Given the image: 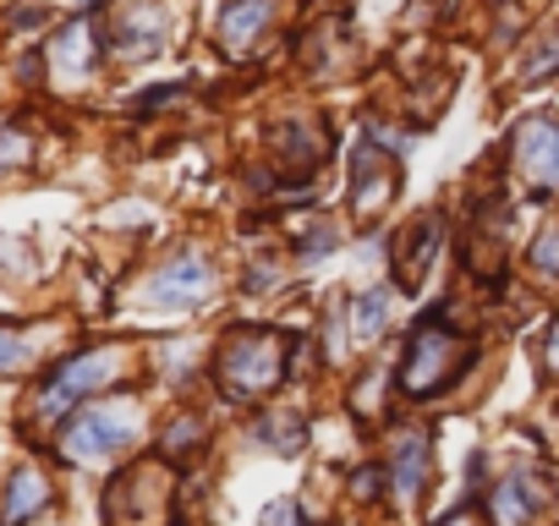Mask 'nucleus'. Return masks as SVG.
Segmentation results:
<instances>
[{
	"instance_id": "nucleus-26",
	"label": "nucleus",
	"mask_w": 559,
	"mask_h": 526,
	"mask_svg": "<svg viewBox=\"0 0 559 526\" xmlns=\"http://www.w3.org/2000/svg\"><path fill=\"white\" fill-rule=\"evenodd\" d=\"M72 7H78V12H94V7H99V0H72Z\"/></svg>"
},
{
	"instance_id": "nucleus-23",
	"label": "nucleus",
	"mask_w": 559,
	"mask_h": 526,
	"mask_svg": "<svg viewBox=\"0 0 559 526\" xmlns=\"http://www.w3.org/2000/svg\"><path fill=\"white\" fill-rule=\"evenodd\" d=\"M379 482H384V471H379V466H362V471L352 477V493H357V499H379Z\"/></svg>"
},
{
	"instance_id": "nucleus-4",
	"label": "nucleus",
	"mask_w": 559,
	"mask_h": 526,
	"mask_svg": "<svg viewBox=\"0 0 559 526\" xmlns=\"http://www.w3.org/2000/svg\"><path fill=\"white\" fill-rule=\"evenodd\" d=\"M116 373H121V351H83V357H67V362H61V373L45 384L39 411H45V417H61V411H72L83 395L105 390Z\"/></svg>"
},
{
	"instance_id": "nucleus-15",
	"label": "nucleus",
	"mask_w": 559,
	"mask_h": 526,
	"mask_svg": "<svg viewBox=\"0 0 559 526\" xmlns=\"http://www.w3.org/2000/svg\"><path fill=\"white\" fill-rule=\"evenodd\" d=\"M352 308H357V335H362V340L384 335V324H390V291H384V286L362 291V297H357Z\"/></svg>"
},
{
	"instance_id": "nucleus-9",
	"label": "nucleus",
	"mask_w": 559,
	"mask_h": 526,
	"mask_svg": "<svg viewBox=\"0 0 559 526\" xmlns=\"http://www.w3.org/2000/svg\"><path fill=\"white\" fill-rule=\"evenodd\" d=\"M165 39H170V17H165L159 7H148V0L127 7V12H121V23H116V50H121V56H132V61L159 56V50H165Z\"/></svg>"
},
{
	"instance_id": "nucleus-20",
	"label": "nucleus",
	"mask_w": 559,
	"mask_h": 526,
	"mask_svg": "<svg viewBox=\"0 0 559 526\" xmlns=\"http://www.w3.org/2000/svg\"><path fill=\"white\" fill-rule=\"evenodd\" d=\"M526 263H532V270H543V275H559V225H548V230L532 241Z\"/></svg>"
},
{
	"instance_id": "nucleus-13",
	"label": "nucleus",
	"mask_w": 559,
	"mask_h": 526,
	"mask_svg": "<svg viewBox=\"0 0 559 526\" xmlns=\"http://www.w3.org/2000/svg\"><path fill=\"white\" fill-rule=\"evenodd\" d=\"M488 504L499 515V526H526L537 510V482L532 477H504L499 488H488Z\"/></svg>"
},
{
	"instance_id": "nucleus-6",
	"label": "nucleus",
	"mask_w": 559,
	"mask_h": 526,
	"mask_svg": "<svg viewBox=\"0 0 559 526\" xmlns=\"http://www.w3.org/2000/svg\"><path fill=\"white\" fill-rule=\"evenodd\" d=\"M214 291V270H209V258L203 252H181V258H170L165 270L148 280V297L159 302V308H187V302H203Z\"/></svg>"
},
{
	"instance_id": "nucleus-10",
	"label": "nucleus",
	"mask_w": 559,
	"mask_h": 526,
	"mask_svg": "<svg viewBox=\"0 0 559 526\" xmlns=\"http://www.w3.org/2000/svg\"><path fill=\"white\" fill-rule=\"evenodd\" d=\"M439 241H444V219L439 214H417L406 225V236L395 241V270H401V286L406 291L423 286V270H428V258L439 252Z\"/></svg>"
},
{
	"instance_id": "nucleus-14",
	"label": "nucleus",
	"mask_w": 559,
	"mask_h": 526,
	"mask_svg": "<svg viewBox=\"0 0 559 526\" xmlns=\"http://www.w3.org/2000/svg\"><path fill=\"white\" fill-rule=\"evenodd\" d=\"M39 504H50V482H45V471H17L12 477V488H7V521H28Z\"/></svg>"
},
{
	"instance_id": "nucleus-1",
	"label": "nucleus",
	"mask_w": 559,
	"mask_h": 526,
	"mask_svg": "<svg viewBox=\"0 0 559 526\" xmlns=\"http://www.w3.org/2000/svg\"><path fill=\"white\" fill-rule=\"evenodd\" d=\"M466 362H472L466 335H461L444 313H433V319L417 324V335H412V346H406L395 379H401V390H406L412 401H428V395H444V390L466 373Z\"/></svg>"
},
{
	"instance_id": "nucleus-18",
	"label": "nucleus",
	"mask_w": 559,
	"mask_h": 526,
	"mask_svg": "<svg viewBox=\"0 0 559 526\" xmlns=\"http://www.w3.org/2000/svg\"><path fill=\"white\" fill-rule=\"evenodd\" d=\"M548 72H559V28H554L543 45H532V56L521 61V83H537V77H548Z\"/></svg>"
},
{
	"instance_id": "nucleus-19",
	"label": "nucleus",
	"mask_w": 559,
	"mask_h": 526,
	"mask_svg": "<svg viewBox=\"0 0 559 526\" xmlns=\"http://www.w3.org/2000/svg\"><path fill=\"white\" fill-rule=\"evenodd\" d=\"M203 417H176L170 428H165V455H187V450H198L203 444Z\"/></svg>"
},
{
	"instance_id": "nucleus-16",
	"label": "nucleus",
	"mask_w": 559,
	"mask_h": 526,
	"mask_svg": "<svg viewBox=\"0 0 559 526\" xmlns=\"http://www.w3.org/2000/svg\"><path fill=\"white\" fill-rule=\"evenodd\" d=\"M88 45H94V34H88L83 23H72V28L61 34V45H56V67H67V72H88V67H94Z\"/></svg>"
},
{
	"instance_id": "nucleus-22",
	"label": "nucleus",
	"mask_w": 559,
	"mask_h": 526,
	"mask_svg": "<svg viewBox=\"0 0 559 526\" xmlns=\"http://www.w3.org/2000/svg\"><path fill=\"white\" fill-rule=\"evenodd\" d=\"M335 241H341V230H335V225H324V219H319V230H313V236H308V241H302V258H319V252H330V247H335Z\"/></svg>"
},
{
	"instance_id": "nucleus-25",
	"label": "nucleus",
	"mask_w": 559,
	"mask_h": 526,
	"mask_svg": "<svg viewBox=\"0 0 559 526\" xmlns=\"http://www.w3.org/2000/svg\"><path fill=\"white\" fill-rule=\"evenodd\" d=\"M286 521H292V504H274V510L263 515V526H286Z\"/></svg>"
},
{
	"instance_id": "nucleus-8",
	"label": "nucleus",
	"mask_w": 559,
	"mask_h": 526,
	"mask_svg": "<svg viewBox=\"0 0 559 526\" xmlns=\"http://www.w3.org/2000/svg\"><path fill=\"white\" fill-rule=\"evenodd\" d=\"M269 23H274V0H225V12H219V23H214L219 50L241 61Z\"/></svg>"
},
{
	"instance_id": "nucleus-24",
	"label": "nucleus",
	"mask_w": 559,
	"mask_h": 526,
	"mask_svg": "<svg viewBox=\"0 0 559 526\" xmlns=\"http://www.w3.org/2000/svg\"><path fill=\"white\" fill-rule=\"evenodd\" d=\"M543 373L559 384V324L548 330V340H543Z\"/></svg>"
},
{
	"instance_id": "nucleus-12",
	"label": "nucleus",
	"mask_w": 559,
	"mask_h": 526,
	"mask_svg": "<svg viewBox=\"0 0 559 526\" xmlns=\"http://www.w3.org/2000/svg\"><path fill=\"white\" fill-rule=\"evenodd\" d=\"M428 466H433V450L423 433H401L395 450H390V477H395V493L401 499H417L423 482H428Z\"/></svg>"
},
{
	"instance_id": "nucleus-17",
	"label": "nucleus",
	"mask_w": 559,
	"mask_h": 526,
	"mask_svg": "<svg viewBox=\"0 0 559 526\" xmlns=\"http://www.w3.org/2000/svg\"><path fill=\"white\" fill-rule=\"evenodd\" d=\"M258 439H263L269 450H280V455H297L302 422H297V417H263V422H258Z\"/></svg>"
},
{
	"instance_id": "nucleus-11",
	"label": "nucleus",
	"mask_w": 559,
	"mask_h": 526,
	"mask_svg": "<svg viewBox=\"0 0 559 526\" xmlns=\"http://www.w3.org/2000/svg\"><path fill=\"white\" fill-rule=\"evenodd\" d=\"M395 198V165L390 159H379V148H357L352 154V208L357 214H373L379 203H390Z\"/></svg>"
},
{
	"instance_id": "nucleus-21",
	"label": "nucleus",
	"mask_w": 559,
	"mask_h": 526,
	"mask_svg": "<svg viewBox=\"0 0 559 526\" xmlns=\"http://www.w3.org/2000/svg\"><path fill=\"white\" fill-rule=\"evenodd\" d=\"M23 368H28V340L0 330V373H23Z\"/></svg>"
},
{
	"instance_id": "nucleus-5",
	"label": "nucleus",
	"mask_w": 559,
	"mask_h": 526,
	"mask_svg": "<svg viewBox=\"0 0 559 526\" xmlns=\"http://www.w3.org/2000/svg\"><path fill=\"white\" fill-rule=\"evenodd\" d=\"M515 165L532 187L559 192V116H532L515 127Z\"/></svg>"
},
{
	"instance_id": "nucleus-7",
	"label": "nucleus",
	"mask_w": 559,
	"mask_h": 526,
	"mask_svg": "<svg viewBox=\"0 0 559 526\" xmlns=\"http://www.w3.org/2000/svg\"><path fill=\"white\" fill-rule=\"evenodd\" d=\"M116 499H132V510L110 515L116 526H154V521H159V510L170 504V488L159 482V471H154V466H138V471H121V477H116L110 504H116Z\"/></svg>"
},
{
	"instance_id": "nucleus-2",
	"label": "nucleus",
	"mask_w": 559,
	"mask_h": 526,
	"mask_svg": "<svg viewBox=\"0 0 559 526\" xmlns=\"http://www.w3.org/2000/svg\"><path fill=\"white\" fill-rule=\"evenodd\" d=\"M286 340L269 335V330H241L219 346L214 357V373H219V390L225 401H252V395H269L280 384V373H286Z\"/></svg>"
},
{
	"instance_id": "nucleus-3",
	"label": "nucleus",
	"mask_w": 559,
	"mask_h": 526,
	"mask_svg": "<svg viewBox=\"0 0 559 526\" xmlns=\"http://www.w3.org/2000/svg\"><path fill=\"white\" fill-rule=\"evenodd\" d=\"M132 439H138L132 411H121V406H88V411H78L67 422L61 450H67V461H105V455L127 450Z\"/></svg>"
}]
</instances>
